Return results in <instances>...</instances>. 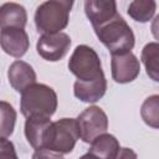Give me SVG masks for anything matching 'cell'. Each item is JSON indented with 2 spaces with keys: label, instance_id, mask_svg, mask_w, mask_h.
<instances>
[{
  "label": "cell",
  "instance_id": "1",
  "mask_svg": "<svg viewBox=\"0 0 159 159\" xmlns=\"http://www.w3.org/2000/svg\"><path fill=\"white\" fill-rule=\"evenodd\" d=\"M93 29L98 40L108 48L111 55L125 53L134 47V34L130 26L119 14H117L109 21Z\"/></svg>",
  "mask_w": 159,
  "mask_h": 159
},
{
  "label": "cell",
  "instance_id": "2",
  "mask_svg": "<svg viewBox=\"0 0 159 159\" xmlns=\"http://www.w3.org/2000/svg\"><path fill=\"white\" fill-rule=\"evenodd\" d=\"M57 109V94L47 84L34 83L21 92L20 111L24 117H50Z\"/></svg>",
  "mask_w": 159,
  "mask_h": 159
},
{
  "label": "cell",
  "instance_id": "3",
  "mask_svg": "<svg viewBox=\"0 0 159 159\" xmlns=\"http://www.w3.org/2000/svg\"><path fill=\"white\" fill-rule=\"evenodd\" d=\"M80 139V130L77 125V119L62 118L52 122L46 139V147L42 150H48L55 153L58 158L67 153H71Z\"/></svg>",
  "mask_w": 159,
  "mask_h": 159
},
{
  "label": "cell",
  "instance_id": "4",
  "mask_svg": "<svg viewBox=\"0 0 159 159\" xmlns=\"http://www.w3.org/2000/svg\"><path fill=\"white\" fill-rule=\"evenodd\" d=\"M68 70L80 81H93L104 76L99 56L87 45H78L75 48L68 60Z\"/></svg>",
  "mask_w": 159,
  "mask_h": 159
},
{
  "label": "cell",
  "instance_id": "5",
  "mask_svg": "<svg viewBox=\"0 0 159 159\" xmlns=\"http://www.w3.org/2000/svg\"><path fill=\"white\" fill-rule=\"evenodd\" d=\"M70 10L55 0H47L37 6L35 25L41 34L60 32L68 25Z\"/></svg>",
  "mask_w": 159,
  "mask_h": 159
},
{
  "label": "cell",
  "instance_id": "6",
  "mask_svg": "<svg viewBox=\"0 0 159 159\" xmlns=\"http://www.w3.org/2000/svg\"><path fill=\"white\" fill-rule=\"evenodd\" d=\"M80 138L84 143H92L108 129V118L104 111L97 106L86 108L77 118Z\"/></svg>",
  "mask_w": 159,
  "mask_h": 159
},
{
  "label": "cell",
  "instance_id": "7",
  "mask_svg": "<svg viewBox=\"0 0 159 159\" xmlns=\"http://www.w3.org/2000/svg\"><path fill=\"white\" fill-rule=\"evenodd\" d=\"M71 46V39L65 32L42 34L36 43L37 53L46 61L56 62L62 60Z\"/></svg>",
  "mask_w": 159,
  "mask_h": 159
},
{
  "label": "cell",
  "instance_id": "8",
  "mask_svg": "<svg viewBox=\"0 0 159 159\" xmlns=\"http://www.w3.org/2000/svg\"><path fill=\"white\" fill-rule=\"evenodd\" d=\"M111 68L112 77L117 83H129L138 77L140 63L137 56L129 51L120 55H112Z\"/></svg>",
  "mask_w": 159,
  "mask_h": 159
},
{
  "label": "cell",
  "instance_id": "9",
  "mask_svg": "<svg viewBox=\"0 0 159 159\" xmlns=\"http://www.w3.org/2000/svg\"><path fill=\"white\" fill-rule=\"evenodd\" d=\"M0 43L5 53L16 58L22 57L30 47L29 36L20 27H1Z\"/></svg>",
  "mask_w": 159,
  "mask_h": 159
},
{
  "label": "cell",
  "instance_id": "10",
  "mask_svg": "<svg viewBox=\"0 0 159 159\" xmlns=\"http://www.w3.org/2000/svg\"><path fill=\"white\" fill-rule=\"evenodd\" d=\"M50 117H29L25 122V137L29 144L37 152L46 147L48 128L51 125Z\"/></svg>",
  "mask_w": 159,
  "mask_h": 159
},
{
  "label": "cell",
  "instance_id": "11",
  "mask_svg": "<svg viewBox=\"0 0 159 159\" xmlns=\"http://www.w3.org/2000/svg\"><path fill=\"white\" fill-rule=\"evenodd\" d=\"M84 12L92 26H99L111 19L117 12L116 0H84Z\"/></svg>",
  "mask_w": 159,
  "mask_h": 159
},
{
  "label": "cell",
  "instance_id": "12",
  "mask_svg": "<svg viewBox=\"0 0 159 159\" xmlns=\"http://www.w3.org/2000/svg\"><path fill=\"white\" fill-rule=\"evenodd\" d=\"M10 86L16 92H24L29 86L36 83V73L34 68L25 61H15L10 65L7 71Z\"/></svg>",
  "mask_w": 159,
  "mask_h": 159
},
{
  "label": "cell",
  "instance_id": "13",
  "mask_svg": "<svg viewBox=\"0 0 159 159\" xmlns=\"http://www.w3.org/2000/svg\"><path fill=\"white\" fill-rule=\"evenodd\" d=\"M107 91V80L101 76L93 81H80L77 80L73 84V94L82 102L94 103L99 101Z\"/></svg>",
  "mask_w": 159,
  "mask_h": 159
},
{
  "label": "cell",
  "instance_id": "14",
  "mask_svg": "<svg viewBox=\"0 0 159 159\" xmlns=\"http://www.w3.org/2000/svg\"><path fill=\"white\" fill-rule=\"evenodd\" d=\"M119 150H120V145L117 138L112 134L103 133L91 143L88 152L83 157L114 159L119 155Z\"/></svg>",
  "mask_w": 159,
  "mask_h": 159
},
{
  "label": "cell",
  "instance_id": "15",
  "mask_svg": "<svg viewBox=\"0 0 159 159\" xmlns=\"http://www.w3.org/2000/svg\"><path fill=\"white\" fill-rule=\"evenodd\" d=\"M27 22V12L25 7L16 2H5L0 7V26L1 27H20L24 29Z\"/></svg>",
  "mask_w": 159,
  "mask_h": 159
},
{
  "label": "cell",
  "instance_id": "16",
  "mask_svg": "<svg viewBox=\"0 0 159 159\" xmlns=\"http://www.w3.org/2000/svg\"><path fill=\"white\" fill-rule=\"evenodd\" d=\"M140 60L150 80L159 82V42H149L142 50Z\"/></svg>",
  "mask_w": 159,
  "mask_h": 159
},
{
  "label": "cell",
  "instance_id": "17",
  "mask_svg": "<svg viewBox=\"0 0 159 159\" xmlns=\"http://www.w3.org/2000/svg\"><path fill=\"white\" fill-rule=\"evenodd\" d=\"M157 10L155 0H133L128 6V15L138 22H148L152 20Z\"/></svg>",
  "mask_w": 159,
  "mask_h": 159
},
{
  "label": "cell",
  "instance_id": "18",
  "mask_svg": "<svg viewBox=\"0 0 159 159\" xmlns=\"http://www.w3.org/2000/svg\"><path fill=\"white\" fill-rule=\"evenodd\" d=\"M140 116L147 125L159 129V94L149 96L143 102Z\"/></svg>",
  "mask_w": 159,
  "mask_h": 159
},
{
  "label": "cell",
  "instance_id": "19",
  "mask_svg": "<svg viewBox=\"0 0 159 159\" xmlns=\"http://www.w3.org/2000/svg\"><path fill=\"white\" fill-rule=\"evenodd\" d=\"M0 113H1V128H0V135L4 138H7L12 134L16 122V112L11 104H9L5 101H1L0 103Z\"/></svg>",
  "mask_w": 159,
  "mask_h": 159
},
{
  "label": "cell",
  "instance_id": "20",
  "mask_svg": "<svg viewBox=\"0 0 159 159\" xmlns=\"http://www.w3.org/2000/svg\"><path fill=\"white\" fill-rule=\"evenodd\" d=\"M150 30H152V34L155 37V40H159V15H157L154 17V20L152 21Z\"/></svg>",
  "mask_w": 159,
  "mask_h": 159
},
{
  "label": "cell",
  "instance_id": "21",
  "mask_svg": "<svg viewBox=\"0 0 159 159\" xmlns=\"http://www.w3.org/2000/svg\"><path fill=\"white\" fill-rule=\"evenodd\" d=\"M55 1L62 4V5H63L65 7H67L70 11H71V9H72V6H73V2H75V0H55Z\"/></svg>",
  "mask_w": 159,
  "mask_h": 159
}]
</instances>
